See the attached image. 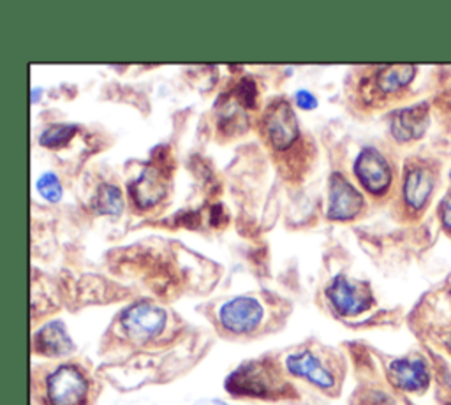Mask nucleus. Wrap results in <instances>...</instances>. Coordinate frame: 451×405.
<instances>
[{
  "label": "nucleus",
  "mask_w": 451,
  "mask_h": 405,
  "mask_svg": "<svg viewBox=\"0 0 451 405\" xmlns=\"http://www.w3.org/2000/svg\"><path fill=\"white\" fill-rule=\"evenodd\" d=\"M94 207L101 215H119L123 208L122 190L113 183H103L97 190Z\"/></svg>",
  "instance_id": "obj_16"
},
{
  "label": "nucleus",
  "mask_w": 451,
  "mask_h": 405,
  "mask_svg": "<svg viewBox=\"0 0 451 405\" xmlns=\"http://www.w3.org/2000/svg\"><path fill=\"white\" fill-rule=\"evenodd\" d=\"M441 220H443V226L451 233V194L441 205Z\"/></svg>",
  "instance_id": "obj_22"
},
{
  "label": "nucleus",
  "mask_w": 451,
  "mask_h": 405,
  "mask_svg": "<svg viewBox=\"0 0 451 405\" xmlns=\"http://www.w3.org/2000/svg\"><path fill=\"white\" fill-rule=\"evenodd\" d=\"M265 129L268 140L277 150H286L298 140V120L284 99H277L270 104L265 112Z\"/></svg>",
  "instance_id": "obj_5"
},
{
  "label": "nucleus",
  "mask_w": 451,
  "mask_h": 405,
  "mask_svg": "<svg viewBox=\"0 0 451 405\" xmlns=\"http://www.w3.org/2000/svg\"><path fill=\"white\" fill-rule=\"evenodd\" d=\"M416 75L415 66H386L376 76V87L381 94H395L413 81Z\"/></svg>",
  "instance_id": "obj_15"
},
{
  "label": "nucleus",
  "mask_w": 451,
  "mask_h": 405,
  "mask_svg": "<svg viewBox=\"0 0 451 405\" xmlns=\"http://www.w3.org/2000/svg\"><path fill=\"white\" fill-rule=\"evenodd\" d=\"M37 190H39V194H41L42 198L51 202L60 201L62 198L60 180H58L57 174L53 173H45L37 180Z\"/></svg>",
  "instance_id": "obj_19"
},
{
  "label": "nucleus",
  "mask_w": 451,
  "mask_h": 405,
  "mask_svg": "<svg viewBox=\"0 0 451 405\" xmlns=\"http://www.w3.org/2000/svg\"><path fill=\"white\" fill-rule=\"evenodd\" d=\"M354 174L370 194H385L391 185V168L379 150H361L354 161Z\"/></svg>",
  "instance_id": "obj_6"
},
{
  "label": "nucleus",
  "mask_w": 451,
  "mask_h": 405,
  "mask_svg": "<svg viewBox=\"0 0 451 405\" xmlns=\"http://www.w3.org/2000/svg\"><path fill=\"white\" fill-rule=\"evenodd\" d=\"M282 380L263 361H252L236 368L228 379L226 388L233 395L240 397L268 398L279 395Z\"/></svg>",
  "instance_id": "obj_1"
},
{
  "label": "nucleus",
  "mask_w": 451,
  "mask_h": 405,
  "mask_svg": "<svg viewBox=\"0 0 451 405\" xmlns=\"http://www.w3.org/2000/svg\"><path fill=\"white\" fill-rule=\"evenodd\" d=\"M217 404H219V405H228V404H222V402H217Z\"/></svg>",
  "instance_id": "obj_23"
},
{
  "label": "nucleus",
  "mask_w": 451,
  "mask_h": 405,
  "mask_svg": "<svg viewBox=\"0 0 451 405\" xmlns=\"http://www.w3.org/2000/svg\"><path fill=\"white\" fill-rule=\"evenodd\" d=\"M326 298L341 315H358L372 305L369 287L349 280L344 275H339L330 282L326 287Z\"/></svg>",
  "instance_id": "obj_4"
},
{
  "label": "nucleus",
  "mask_w": 451,
  "mask_h": 405,
  "mask_svg": "<svg viewBox=\"0 0 451 405\" xmlns=\"http://www.w3.org/2000/svg\"><path fill=\"white\" fill-rule=\"evenodd\" d=\"M129 194L134 205L141 210L156 207L160 199H164L168 194V185H166L164 178L160 174V171L154 166H147L140 173V177L136 178L134 182L129 185Z\"/></svg>",
  "instance_id": "obj_10"
},
{
  "label": "nucleus",
  "mask_w": 451,
  "mask_h": 405,
  "mask_svg": "<svg viewBox=\"0 0 451 405\" xmlns=\"http://www.w3.org/2000/svg\"><path fill=\"white\" fill-rule=\"evenodd\" d=\"M363 208V196L345 180L342 174L333 173L330 177L328 189V219L349 220L354 219Z\"/></svg>",
  "instance_id": "obj_9"
},
{
  "label": "nucleus",
  "mask_w": 451,
  "mask_h": 405,
  "mask_svg": "<svg viewBox=\"0 0 451 405\" xmlns=\"http://www.w3.org/2000/svg\"><path fill=\"white\" fill-rule=\"evenodd\" d=\"M221 324L231 333H249L259 326L263 319V306L250 296H238L221 306Z\"/></svg>",
  "instance_id": "obj_7"
},
{
  "label": "nucleus",
  "mask_w": 451,
  "mask_h": 405,
  "mask_svg": "<svg viewBox=\"0 0 451 405\" xmlns=\"http://www.w3.org/2000/svg\"><path fill=\"white\" fill-rule=\"evenodd\" d=\"M296 104H298L302 109H314L317 106V99L316 95L310 94L307 90H300L296 94Z\"/></svg>",
  "instance_id": "obj_21"
},
{
  "label": "nucleus",
  "mask_w": 451,
  "mask_h": 405,
  "mask_svg": "<svg viewBox=\"0 0 451 405\" xmlns=\"http://www.w3.org/2000/svg\"><path fill=\"white\" fill-rule=\"evenodd\" d=\"M34 345H36V351L46 356H64L73 351L71 337L67 335L66 328L60 321H53L37 331Z\"/></svg>",
  "instance_id": "obj_14"
},
{
  "label": "nucleus",
  "mask_w": 451,
  "mask_h": 405,
  "mask_svg": "<svg viewBox=\"0 0 451 405\" xmlns=\"http://www.w3.org/2000/svg\"><path fill=\"white\" fill-rule=\"evenodd\" d=\"M450 178H451V173H450Z\"/></svg>",
  "instance_id": "obj_24"
},
{
  "label": "nucleus",
  "mask_w": 451,
  "mask_h": 405,
  "mask_svg": "<svg viewBox=\"0 0 451 405\" xmlns=\"http://www.w3.org/2000/svg\"><path fill=\"white\" fill-rule=\"evenodd\" d=\"M236 101V99H234ZM243 106L240 103H233V101H226L224 109L219 113V120H221V129L226 133L231 131H240L247 125V116L243 113Z\"/></svg>",
  "instance_id": "obj_17"
},
{
  "label": "nucleus",
  "mask_w": 451,
  "mask_h": 405,
  "mask_svg": "<svg viewBox=\"0 0 451 405\" xmlns=\"http://www.w3.org/2000/svg\"><path fill=\"white\" fill-rule=\"evenodd\" d=\"M286 368L293 376L304 377L308 382H312L317 388L330 389L335 386V377L330 370L323 367L316 354H312L310 351L295 352V354L287 356Z\"/></svg>",
  "instance_id": "obj_13"
},
{
  "label": "nucleus",
  "mask_w": 451,
  "mask_h": 405,
  "mask_svg": "<svg viewBox=\"0 0 451 405\" xmlns=\"http://www.w3.org/2000/svg\"><path fill=\"white\" fill-rule=\"evenodd\" d=\"M78 127L76 125H69V124H57L51 125L41 134V145L49 146V148H55V146H62L69 143L71 140L74 138Z\"/></svg>",
  "instance_id": "obj_18"
},
{
  "label": "nucleus",
  "mask_w": 451,
  "mask_h": 405,
  "mask_svg": "<svg viewBox=\"0 0 451 405\" xmlns=\"http://www.w3.org/2000/svg\"><path fill=\"white\" fill-rule=\"evenodd\" d=\"M434 171L425 164L407 166L404 177V201L413 211H419L434 192Z\"/></svg>",
  "instance_id": "obj_11"
},
{
  "label": "nucleus",
  "mask_w": 451,
  "mask_h": 405,
  "mask_svg": "<svg viewBox=\"0 0 451 405\" xmlns=\"http://www.w3.org/2000/svg\"><path fill=\"white\" fill-rule=\"evenodd\" d=\"M236 101L242 104L243 108H254L256 99H258V88H256V81L252 78H243L238 83L236 90Z\"/></svg>",
  "instance_id": "obj_20"
},
{
  "label": "nucleus",
  "mask_w": 451,
  "mask_h": 405,
  "mask_svg": "<svg viewBox=\"0 0 451 405\" xmlns=\"http://www.w3.org/2000/svg\"><path fill=\"white\" fill-rule=\"evenodd\" d=\"M388 377L391 384L404 393H422L430 384L428 365L419 356H407L391 361Z\"/></svg>",
  "instance_id": "obj_8"
},
{
  "label": "nucleus",
  "mask_w": 451,
  "mask_h": 405,
  "mask_svg": "<svg viewBox=\"0 0 451 405\" xmlns=\"http://www.w3.org/2000/svg\"><path fill=\"white\" fill-rule=\"evenodd\" d=\"M88 382L78 367L62 365L46 379V395L51 405H83Z\"/></svg>",
  "instance_id": "obj_2"
},
{
  "label": "nucleus",
  "mask_w": 451,
  "mask_h": 405,
  "mask_svg": "<svg viewBox=\"0 0 451 405\" xmlns=\"http://www.w3.org/2000/svg\"><path fill=\"white\" fill-rule=\"evenodd\" d=\"M122 326L132 340H150L164 330L168 315L160 306L148 302L134 303L122 314Z\"/></svg>",
  "instance_id": "obj_3"
},
{
  "label": "nucleus",
  "mask_w": 451,
  "mask_h": 405,
  "mask_svg": "<svg viewBox=\"0 0 451 405\" xmlns=\"http://www.w3.org/2000/svg\"><path fill=\"white\" fill-rule=\"evenodd\" d=\"M428 125V104H415L409 108L393 113L391 116V134L400 143L419 140L425 134Z\"/></svg>",
  "instance_id": "obj_12"
}]
</instances>
